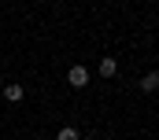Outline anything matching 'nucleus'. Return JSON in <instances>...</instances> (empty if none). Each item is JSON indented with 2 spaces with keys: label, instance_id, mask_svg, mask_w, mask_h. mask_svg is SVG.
<instances>
[{
  "label": "nucleus",
  "instance_id": "f257e3e1",
  "mask_svg": "<svg viewBox=\"0 0 159 140\" xmlns=\"http://www.w3.org/2000/svg\"><path fill=\"white\" fill-rule=\"evenodd\" d=\"M67 81H70V89H85L89 85V70L81 67V63H74V67L67 70Z\"/></svg>",
  "mask_w": 159,
  "mask_h": 140
},
{
  "label": "nucleus",
  "instance_id": "f03ea898",
  "mask_svg": "<svg viewBox=\"0 0 159 140\" xmlns=\"http://www.w3.org/2000/svg\"><path fill=\"white\" fill-rule=\"evenodd\" d=\"M22 96H26V89H22L19 81H11V85H4V100H7V103H22Z\"/></svg>",
  "mask_w": 159,
  "mask_h": 140
},
{
  "label": "nucleus",
  "instance_id": "7ed1b4c3",
  "mask_svg": "<svg viewBox=\"0 0 159 140\" xmlns=\"http://www.w3.org/2000/svg\"><path fill=\"white\" fill-rule=\"evenodd\" d=\"M115 74H119V63H115L111 55H104V59H100V77H115Z\"/></svg>",
  "mask_w": 159,
  "mask_h": 140
},
{
  "label": "nucleus",
  "instance_id": "20e7f679",
  "mask_svg": "<svg viewBox=\"0 0 159 140\" xmlns=\"http://www.w3.org/2000/svg\"><path fill=\"white\" fill-rule=\"evenodd\" d=\"M141 89H144V92H156V89H159V74H156V70H148V74L141 77Z\"/></svg>",
  "mask_w": 159,
  "mask_h": 140
},
{
  "label": "nucleus",
  "instance_id": "39448f33",
  "mask_svg": "<svg viewBox=\"0 0 159 140\" xmlns=\"http://www.w3.org/2000/svg\"><path fill=\"white\" fill-rule=\"evenodd\" d=\"M56 140H81V133L74 129V125H63V129L56 133Z\"/></svg>",
  "mask_w": 159,
  "mask_h": 140
},
{
  "label": "nucleus",
  "instance_id": "423d86ee",
  "mask_svg": "<svg viewBox=\"0 0 159 140\" xmlns=\"http://www.w3.org/2000/svg\"><path fill=\"white\" fill-rule=\"evenodd\" d=\"M0 89H4V77H0Z\"/></svg>",
  "mask_w": 159,
  "mask_h": 140
}]
</instances>
